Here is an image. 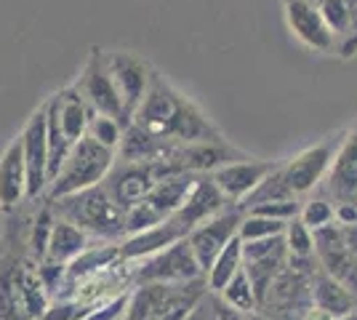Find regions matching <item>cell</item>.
Wrapping results in <instances>:
<instances>
[{
    "label": "cell",
    "mask_w": 357,
    "mask_h": 320,
    "mask_svg": "<svg viewBox=\"0 0 357 320\" xmlns=\"http://www.w3.org/2000/svg\"><path fill=\"white\" fill-rule=\"evenodd\" d=\"M51 208L56 211V216L89 232L91 238H102V241H118L120 235L126 238V211L109 198L105 184L54 200Z\"/></svg>",
    "instance_id": "1"
},
{
    "label": "cell",
    "mask_w": 357,
    "mask_h": 320,
    "mask_svg": "<svg viewBox=\"0 0 357 320\" xmlns=\"http://www.w3.org/2000/svg\"><path fill=\"white\" fill-rule=\"evenodd\" d=\"M206 277L181 286H136L123 320H184L206 299Z\"/></svg>",
    "instance_id": "2"
},
{
    "label": "cell",
    "mask_w": 357,
    "mask_h": 320,
    "mask_svg": "<svg viewBox=\"0 0 357 320\" xmlns=\"http://www.w3.org/2000/svg\"><path fill=\"white\" fill-rule=\"evenodd\" d=\"M112 166H115V153L91 137H83L80 142H75L73 153L64 160L56 179L48 184V203L102 184Z\"/></svg>",
    "instance_id": "3"
},
{
    "label": "cell",
    "mask_w": 357,
    "mask_h": 320,
    "mask_svg": "<svg viewBox=\"0 0 357 320\" xmlns=\"http://www.w3.org/2000/svg\"><path fill=\"white\" fill-rule=\"evenodd\" d=\"M200 277H206V275L195 259L192 245L187 238L176 241L149 259L139 261V267L131 275L136 286H181V283H192Z\"/></svg>",
    "instance_id": "4"
},
{
    "label": "cell",
    "mask_w": 357,
    "mask_h": 320,
    "mask_svg": "<svg viewBox=\"0 0 357 320\" xmlns=\"http://www.w3.org/2000/svg\"><path fill=\"white\" fill-rule=\"evenodd\" d=\"M243 216H245V211H243L240 206H227L224 211H219L216 216H211L208 222L197 224V227L187 235V241L192 245V254H195V259H197V264H200L203 275L208 273L213 259L227 248V243H229L232 238H238Z\"/></svg>",
    "instance_id": "5"
},
{
    "label": "cell",
    "mask_w": 357,
    "mask_h": 320,
    "mask_svg": "<svg viewBox=\"0 0 357 320\" xmlns=\"http://www.w3.org/2000/svg\"><path fill=\"white\" fill-rule=\"evenodd\" d=\"M22 155H24V168H27V200L40 198L48 192V131H45V107L32 112L22 134Z\"/></svg>",
    "instance_id": "6"
},
{
    "label": "cell",
    "mask_w": 357,
    "mask_h": 320,
    "mask_svg": "<svg viewBox=\"0 0 357 320\" xmlns=\"http://www.w3.org/2000/svg\"><path fill=\"white\" fill-rule=\"evenodd\" d=\"M80 96L89 102V107L96 112V115H109V118H118L123 123V128H128V121H126V109H123V99H120L118 89H115V80L107 70V59L93 51L91 54L89 64L83 70V75L75 86Z\"/></svg>",
    "instance_id": "7"
},
{
    "label": "cell",
    "mask_w": 357,
    "mask_h": 320,
    "mask_svg": "<svg viewBox=\"0 0 357 320\" xmlns=\"http://www.w3.org/2000/svg\"><path fill=\"white\" fill-rule=\"evenodd\" d=\"M105 59H107V70H109V75H112V80H115V89H118L120 99H123L126 121H128V125H131L134 112L139 109L142 99L147 96L152 70H149L139 56L128 54V51L107 54Z\"/></svg>",
    "instance_id": "8"
},
{
    "label": "cell",
    "mask_w": 357,
    "mask_h": 320,
    "mask_svg": "<svg viewBox=\"0 0 357 320\" xmlns=\"http://www.w3.org/2000/svg\"><path fill=\"white\" fill-rule=\"evenodd\" d=\"M336 155V144L326 139V142H317L312 147L301 150L296 158L285 160L283 163V179L288 184V190L294 195H307L312 192L320 182H326V174L331 168V160Z\"/></svg>",
    "instance_id": "9"
},
{
    "label": "cell",
    "mask_w": 357,
    "mask_h": 320,
    "mask_svg": "<svg viewBox=\"0 0 357 320\" xmlns=\"http://www.w3.org/2000/svg\"><path fill=\"white\" fill-rule=\"evenodd\" d=\"M278 166L280 163H275V160L243 158V160H235V163H227V166L216 168L211 174V179L224 192V198L229 200V203H235V206H240Z\"/></svg>",
    "instance_id": "10"
},
{
    "label": "cell",
    "mask_w": 357,
    "mask_h": 320,
    "mask_svg": "<svg viewBox=\"0 0 357 320\" xmlns=\"http://www.w3.org/2000/svg\"><path fill=\"white\" fill-rule=\"evenodd\" d=\"M178 99H181V93H178L176 89H171L158 73H152L147 96L142 99V105H139V109L134 112V121L131 123H136L139 128H144V131L155 134V137L165 139L168 125L174 121Z\"/></svg>",
    "instance_id": "11"
},
{
    "label": "cell",
    "mask_w": 357,
    "mask_h": 320,
    "mask_svg": "<svg viewBox=\"0 0 357 320\" xmlns=\"http://www.w3.org/2000/svg\"><path fill=\"white\" fill-rule=\"evenodd\" d=\"M326 190L333 203H357V125L347 131L326 174Z\"/></svg>",
    "instance_id": "12"
},
{
    "label": "cell",
    "mask_w": 357,
    "mask_h": 320,
    "mask_svg": "<svg viewBox=\"0 0 357 320\" xmlns=\"http://www.w3.org/2000/svg\"><path fill=\"white\" fill-rule=\"evenodd\" d=\"M285 22L298 43L312 51H331L336 46V35L328 30L320 8L310 0H288L285 3Z\"/></svg>",
    "instance_id": "13"
},
{
    "label": "cell",
    "mask_w": 357,
    "mask_h": 320,
    "mask_svg": "<svg viewBox=\"0 0 357 320\" xmlns=\"http://www.w3.org/2000/svg\"><path fill=\"white\" fill-rule=\"evenodd\" d=\"M227 206H229V200L224 198V192L216 187V182L211 179V174H200L192 187V192L184 200V206H181L171 219L190 235L197 224L208 222L211 216H216L219 211H224Z\"/></svg>",
    "instance_id": "14"
},
{
    "label": "cell",
    "mask_w": 357,
    "mask_h": 320,
    "mask_svg": "<svg viewBox=\"0 0 357 320\" xmlns=\"http://www.w3.org/2000/svg\"><path fill=\"white\" fill-rule=\"evenodd\" d=\"M102 184L109 192V198L115 200L123 211H128L136 203L147 200L149 190L155 187V176L147 163H120V166H112Z\"/></svg>",
    "instance_id": "15"
},
{
    "label": "cell",
    "mask_w": 357,
    "mask_h": 320,
    "mask_svg": "<svg viewBox=\"0 0 357 320\" xmlns=\"http://www.w3.org/2000/svg\"><path fill=\"white\" fill-rule=\"evenodd\" d=\"M165 139L176 142V144H200V142H224L222 131L203 115V109L190 102L187 96H181L174 112V121L168 125Z\"/></svg>",
    "instance_id": "16"
},
{
    "label": "cell",
    "mask_w": 357,
    "mask_h": 320,
    "mask_svg": "<svg viewBox=\"0 0 357 320\" xmlns=\"http://www.w3.org/2000/svg\"><path fill=\"white\" fill-rule=\"evenodd\" d=\"M27 200V168L19 137L0 155V211H16Z\"/></svg>",
    "instance_id": "17"
},
{
    "label": "cell",
    "mask_w": 357,
    "mask_h": 320,
    "mask_svg": "<svg viewBox=\"0 0 357 320\" xmlns=\"http://www.w3.org/2000/svg\"><path fill=\"white\" fill-rule=\"evenodd\" d=\"M187 238V232L178 227L174 219H165L163 224L139 232V235H128L120 243V259L123 261H144L155 254L165 251L168 245H174L176 241Z\"/></svg>",
    "instance_id": "18"
},
{
    "label": "cell",
    "mask_w": 357,
    "mask_h": 320,
    "mask_svg": "<svg viewBox=\"0 0 357 320\" xmlns=\"http://www.w3.org/2000/svg\"><path fill=\"white\" fill-rule=\"evenodd\" d=\"M310 299H312L314 307L331 312L333 318H342V315H349L357 310V299L355 294L344 286L342 280L331 277L328 273L317 270L312 275V283H310Z\"/></svg>",
    "instance_id": "19"
},
{
    "label": "cell",
    "mask_w": 357,
    "mask_h": 320,
    "mask_svg": "<svg viewBox=\"0 0 357 320\" xmlns=\"http://www.w3.org/2000/svg\"><path fill=\"white\" fill-rule=\"evenodd\" d=\"M56 99V109H59V123L64 128V134L70 137V142H80L89 134V123L96 115L89 107V102L80 96L77 89H64V91L54 93Z\"/></svg>",
    "instance_id": "20"
},
{
    "label": "cell",
    "mask_w": 357,
    "mask_h": 320,
    "mask_svg": "<svg viewBox=\"0 0 357 320\" xmlns=\"http://www.w3.org/2000/svg\"><path fill=\"white\" fill-rule=\"evenodd\" d=\"M197 176H200V174H176V176H165V179H160V182H155V187L149 190L147 203L155 208V211L163 213L165 219H171V216L184 206L187 195L192 192Z\"/></svg>",
    "instance_id": "21"
},
{
    "label": "cell",
    "mask_w": 357,
    "mask_h": 320,
    "mask_svg": "<svg viewBox=\"0 0 357 320\" xmlns=\"http://www.w3.org/2000/svg\"><path fill=\"white\" fill-rule=\"evenodd\" d=\"M86 248H91V235L83 229L56 216L54 232H51V243H48V257L45 259L59 261V264H73Z\"/></svg>",
    "instance_id": "22"
},
{
    "label": "cell",
    "mask_w": 357,
    "mask_h": 320,
    "mask_svg": "<svg viewBox=\"0 0 357 320\" xmlns=\"http://www.w3.org/2000/svg\"><path fill=\"white\" fill-rule=\"evenodd\" d=\"M14 280H16V291L22 296V305L27 310L30 320H43V315L48 312V307H51V296L43 289V283H40L38 267L19 264V267H14Z\"/></svg>",
    "instance_id": "23"
},
{
    "label": "cell",
    "mask_w": 357,
    "mask_h": 320,
    "mask_svg": "<svg viewBox=\"0 0 357 320\" xmlns=\"http://www.w3.org/2000/svg\"><path fill=\"white\" fill-rule=\"evenodd\" d=\"M43 107H45V131H48V179L54 182L56 174L61 171V166H64V160L73 153L75 142H70V137L61 128L56 99L51 96Z\"/></svg>",
    "instance_id": "24"
},
{
    "label": "cell",
    "mask_w": 357,
    "mask_h": 320,
    "mask_svg": "<svg viewBox=\"0 0 357 320\" xmlns=\"http://www.w3.org/2000/svg\"><path fill=\"white\" fill-rule=\"evenodd\" d=\"M243 270V241L240 238H232L227 248L213 259L211 270L206 273V286H208L211 294H222L227 289V283L235 277V275Z\"/></svg>",
    "instance_id": "25"
},
{
    "label": "cell",
    "mask_w": 357,
    "mask_h": 320,
    "mask_svg": "<svg viewBox=\"0 0 357 320\" xmlns=\"http://www.w3.org/2000/svg\"><path fill=\"white\" fill-rule=\"evenodd\" d=\"M219 299H222L224 305L232 307V310H238V312H248V315L259 310V299H256V291H253L245 270H240V273L227 283V289L219 294Z\"/></svg>",
    "instance_id": "26"
},
{
    "label": "cell",
    "mask_w": 357,
    "mask_h": 320,
    "mask_svg": "<svg viewBox=\"0 0 357 320\" xmlns=\"http://www.w3.org/2000/svg\"><path fill=\"white\" fill-rule=\"evenodd\" d=\"M0 320H30L16 291L14 267H0Z\"/></svg>",
    "instance_id": "27"
},
{
    "label": "cell",
    "mask_w": 357,
    "mask_h": 320,
    "mask_svg": "<svg viewBox=\"0 0 357 320\" xmlns=\"http://www.w3.org/2000/svg\"><path fill=\"white\" fill-rule=\"evenodd\" d=\"M283 241L288 248V257H294V259H312L314 257V232L298 216L285 224Z\"/></svg>",
    "instance_id": "28"
},
{
    "label": "cell",
    "mask_w": 357,
    "mask_h": 320,
    "mask_svg": "<svg viewBox=\"0 0 357 320\" xmlns=\"http://www.w3.org/2000/svg\"><path fill=\"white\" fill-rule=\"evenodd\" d=\"M54 222H56V211L51 208V203L38 211L35 222L30 229V254L35 261H43L48 257V243H51V232H54Z\"/></svg>",
    "instance_id": "29"
},
{
    "label": "cell",
    "mask_w": 357,
    "mask_h": 320,
    "mask_svg": "<svg viewBox=\"0 0 357 320\" xmlns=\"http://www.w3.org/2000/svg\"><path fill=\"white\" fill-rule=\"evenodd\" d=\"M285 224H288V222L267 219V216H259V213H245V216H243V222H240L238 238L243 241V243L264 241V238H275V235H283Z\"/></svg>",
    "instance_id": "30"
},
{
    "label": "cell",
    "mask_w": 357,
    "mask_h": 320,
    "mask_svg": "<svg viewBox=\"0 0 357 320\" xmlns=\"http://www.w3.org/2000/svg\"><path fill=\"white\" fill-rule=\"evenodd\" d=\"M123 123L118 118H109V115H93L89 123V134L93 142H99L102 147L107 150H112V153H118L120 142H123Z\"/></svg>",
    "instance_id": "31"
},
{
    "label": "cell",
    "mask_w": 357,
    "mask_h": 320,
    "mask_svg": "<svg viewBox=\"0 0 357 320\" xmlns=\"http://www.w3.org/2000/svg\"><path fill=\"white\" fill-rule=\"evenodd\" d=\"M317 8H320L328 30L333 35L352 32V6H349V0H323Z\"/></svg>",
    "instance_id": "32"
},
{
    "label": "cell",
    "mask_w": 357,
    "mask_h": 320,
    "mask_svg": "<svg viewBox=\"0 0 357 320\" xmlns=\"http://www.w3.org/2000/svg\"><path fill=\"white\" fill-rule=\"evenodd\" d=\"M163 222H165L163 213L155 211L147 200H142V203H136L134 208L126 211V238L128 235H139V232H147V229L158 227Z\"/></svg>",
    "instance_id": "33"
},
{
    "label": "cell",
    "mask_w": 357,
    "mask_h": 320,
    "mask_svg": "<svg viewBox=\"0 0 357 320\" xmlns=\"http://www.w3.org/2000/svg\"><path fill=\"white\" fill-rule=\"evenodd\" d=\"M298 219L312 229V232H317V229H323L336 222V208H333L331 200H326V198H310L301 206Z\"/></svg>",
    "instance_id": "34"
},
{
    "label": "cell",
    "mask_w": 357,
    "mask_h": 320,
    "mask_svg": "<svg viewBox=\"0 0 357 320\" xmlns=\"http://www.w3.org/2000/svg\"><path fill=\"white\" fill-rule=\"evenodd\" d=\"M38 275H40V283H43V289L48 291V296H54V294H59L61 289H67V264L43 259V261H38Z\"/></svg>",
    "instance_id": "35"
},
{
    "label": "cell",
    "mask_w": 357,
    "mask_h": 320,
    "mask_svg": "<svg viewBox=\"0 0 357 320\" xmlns=\"http://www.w3.org/2000/svg\"><path fill=\"white\" fill-rule=\"evenodd\" d=\"M298 203L296 198L291 200H275V203H264V206H256L245 213H259V216H267V219H278V222H291L298 216Z\"/></svg>",
    "instance_id": "36"
},
{
    "label": "cell",
    "mask_w": 357,
    "mask_h": 320,
    "mask_svg": "<svg viewBox=\"0 0 357 320\" xmlns=\"http://www.w3.org/2000/svg\"><path fill=\"white\" fill-rule=\"evenodd\" d=\"M336 224H344V227L357 224V203H339L336 206Z\"/></svg>",
    "instance_id": "37"
},
{
    "label": "cell",
    "mask_w": 357,
    "mask_h": 320,
    "mask_svg": "<svg viewBox=\"0 0 357 320\" xmlns=\"http://www.w3.org/2000/svg\"><path fill=\"white\" fill-rule=\"evenodd\" d=\"M213 320H243V312L224 305L222 299H213Z\"/></svg>",
    "instance_id": "38"
},
{
    "label": "cell",
    "mask_w": 357,
    "mask_h": 320,
    "mask_svg": "<svg viewBox=\"0 0 357 320\" xmlns=\"http://www.w3.org/2000/svg\"><path fill=\"white\" fill-rule=\"evenodd\" d=\"M298 320H336L331 312H326V310H320V307H314V305H310L304 312H301V318Z\"/></svg>",
    "instance_id": "39"
},
{
    "label": "cell",
    "mask_w": 357,
    "mask_h": 320,
    "mask_svg": "<svg viewBox=\"0 0 357 320\" xmlns=\"http://www.w3.org/2000/svg\"><path fill=\"white\" fill-rule=\"evenodd\" d=\"M251 320H269V318H267V315H261V312L256 310V312H251Z\"/></svg>",
    "instance_id": "40"
},
{
    "label": "cell",
    "mask_w": 357,
    "mask_h": 320,
    "mask_svg": "<svg viewBox=\"0 0 357 320\" xmlns=\"http://www.w3.org/2000/svg\"><path fill=\"white\" fill-rule=\"evenodd\" d=\"M336 320H357V310L355 312H349V315H342V318H336Z\"/></svg>",
    "instance_id": "41"
}]
</instances>
